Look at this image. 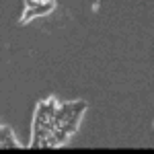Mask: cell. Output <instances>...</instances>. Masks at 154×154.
<instances>
[{"label": "cell", "mask_w": 154, "mask_h": 154, "mask_svg": "<svg viewBox=\"0 0 154 154\" xmlns=\"http://www.w3.org/2000/svg\"><path fill=\"white\" fill-rule=\"evenodd\" d=\"M51 8H54V2H51V0H49V2H41V4L35 8V17H39V14H48Z\"/></svg>", "instance_id": "1"}, {"label": "cell", "mask_w": 154, "mask_h": 154, "mask_svg": "<svg viewBox=\"0 0 154 154\" xmlns=\"http://www.w3.org/2000/svg\"><path fill=\"white\" fill-rule=\"evenodd\" d=\"M2 148H19V144L14 142V138H8V140L2 142Z\"/></svg>", "instance_id": "2"}, {"label": "cell", "mask_w": 154, "mask_h": 154, "mask_svg": "<svg viewBox=\"0 0 154 154\" xmlns=\"http://www.w3.org/2000/svg\"><path fill=\"white\" fill-rule=\"evenodd\" d=\"M39 4H41L39 0H27V6H29V8H37Z\"/></svg>", "instance_id": "3"}]
</instances>
